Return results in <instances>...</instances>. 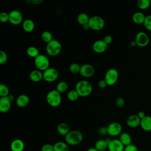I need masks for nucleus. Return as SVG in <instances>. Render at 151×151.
<instances>
[{
    "mask_svg": "<svg viewBox=\"0 0 151 151\" xmlns=\"http://www.w3.org/2000/svg\"><path fill=\"white\" fill-rule=\"evenodd\" d=\"M75 90L80 97H87L91 94L93 91V86L91 84L84 80L78 81L76 84Z\"/></svg>",
    "mask_w": 151,
    "mask_h": 151,
    "instance_id": "nucleus-1",
    "label": "nucleus"
},
{
    "mask_svg": "<svg viewBox=\"0 0 151 151\" xmlns=\"http://www.w3.org/2000/svg\"><path fill=\"white\" fill-rule=\"evenodd\" d=\"M83 139V134L81 132L77 130L70 131L65 136V143L70 146H76L80 144Z\"/></svg>",
    "mask_w": 151,
    "mask_h": 151,
    "instance_id": "nucleus-2",
    "label": "nucleus"
},
{
    "mask_svg": "<svg viewBox=\"0 0 151 151\" xmlns=\"http://www.w3.org/2000/svg\"><path fill=\"white\" fill-rule=\"evenodd\" d=\"M46 101L51 107H55L59 106L62 101V97L60 93L56 89L50 90L47 94Z\"/></svg>",
    "mask_w": 151,
    "mask_h": 151,
    "instance_id": "nucleus-3",
    "label": "nucleus"
},
{
    "mask_svg": "<svg viewBox=\"0 0 151 151\" xmlns=\"http://www.w3.org/2000/svg\"><path fill=\"white\" fill-rule=\"evenodd\" d=\"M46 52L51 56H56L58 55L62 50V45L61 42L55 39L47 44Z\"/></svg>",
    "mask_w": 151,
    "mask_h": 151,
    "instance_id": "nucleus-4",
    "label": "nucleus"
},
{
    "mask_svg": "<svg viewBox=\"0 0 151 151\" xmlns=\"http://www.w3.org/2000/svg\"><path fill=\"white\" fill-rule=\"evenodd\" d=\"M88 25L90 29L94 31L101 30L105 25V21L104 19L98 15H94L90 17Z\"/></svg>",
    "mask_w": 151,
    "mask_h": 151,
    "instance_id": "nucleus-5",
    "label": "nucleus"
},
{
    "mask_svg": "<svg viewBox=\"0 0 151 151\" xmlns=\"http://www.w3.org/2000/svg\"><path fill=\"white\" fill-rule=\"evenodd\" d=\"M34 64L37 69L44 71L49 68L50 60L46 55L40 54L34 58Z\"/></svg>",
    "mask_w": 151,
    "mask_h": 151,
    "instance_id": "nucleus-6",
    "label": "nucleus"
},
{
    "mask_svg": "<svg viewBox=\"0 0 151 151\" xmlns=\"http://www.w3.org/2000/svg\"><path fill=\"white\" fill-rule=\"evenodd\" d=\"M119 78L118 71L113 68L109 69L104 76V80L106 81L107 86H113L116 83Z\"/></svg>",
    "mask_w": 151,
    "mask_h": 151,
    "instance_id": "nucleus-7",
    "label": "nucleus"
},
{
    "mask_svg": "<svg viewBox=\"0 0 151 151\" xmlns=\"http://www.w3.org/2000/svg\"><path fill=\"white\" fill-rule=\"evenodd\" d=\"M58 72L54 68L49 67L43 71V80L47 82H54L58 77Z\"/></svg>",
    "mask_w": 151,
    "mask_h": 151,
    "instance_id": "nucleus-8",
    "label": "nucleus"
},
{
    "mask_svg": "<svg viewBox=\"0 0 151 151\" xmlns=\"http://www.w3.org/2000/svg\"><path fill=\"white\" fill-rule=\"evenodd\" d=\"M9 21L14 25H18L23 22V17L20 11L17 9H13L9 13Z\"/></svg>",
    "mask_w": 151,
    "mask_h": 151,
    "instance_id": "nucleus-9",
    "label": "nucleus"
},
{
    "mask_svg": "<svg viewBox=\"0 0 151 151\" xmlns=\"http://www.w3.org/2000/svg\"><path fill=\"white\" fill-rule=\"evenodd\" d=\"M149 41L148 35L143 31H139L136 35L135 41L137 46L140 47H145L149 44Z\"/></svg>",
    "mask_w": 151,
    "mask_h": 151,
    "instance_id": "nucleus-10",
    "label": "nucleus"
},
{
    "mask_svg": "<svg viewBox=\"0 0 151 151\" xmlns=\"http://www.w3.org/2000/svg\"><path fill=\"white\" fill-rule=\"evenodd\" d=\"M107 133L111 136H116L122 133V126L118 122H112L107 127Z\"/></svg>",
    "mask_w": 151,
    "mask_h": 151,
    "instance_id": "nucleus-11",
    "label": "nucleus"
},
{
    "mask_svg": "<svg viewBox=\"0 0 151 151\" xmlns=\"http://www.w3.org/2000/svg\"><path fill=\"white\" fill-rule=\"evenodd\" d=\"M95 72L94 67L90 64H84L81 65L80 74L83 77L89 78L92 77Z\"/></svg>",
    "mask_w": 151,
    "mask_h": 151,
    "instance_id": "nucleus-12",
    "label": "nucleus"
},
{
    "mask_svg": "<svg viewBox=\"0 0 151 151\" xmlns=\"http://www.w3.org/2000/svg\"><path fill=\"white\" fill-rule=\"evenodd\" d=\"M125 146L122 144L119 139L110 140L108 150L109 151H124Z\"/></svg>",
    "mask_w": 151,
    "mask_h": 151,
    "instance_id": "nucleus-13",
    "label": "nucleus"
},
{
    "mask_svg": "<svg viewBox=\"0 0 151 151\" xmlns=\"http://www.w3.org/2000/svg\"><path fill=\"white\" fill-rule=\"evenodd\" d=\"M107 45L103 40H99L93 42L92 48L97 53H103L107 49Z\"/></svg>",
    "mask_w": 151,
    "mask_h": 151,
    "instance_id": "nucleus-14",
    "label": "nucleus"
},
{
    "mask_svg": "<svg viewBox=\"0 0 151 151\" xmlns=\"http://www.w3.org/2000/svg\"><path fill=\"white\" fill-rule=\"evenodd\" d=\"M141 119L137 114H132L129 116L126 120L127 125L131 128H136L140 126Z\"/></svg>",
    "mask_w": 151,
    "mask_h": 151,
    "instance_id": "nucleus-15",
    "label": "nucleus"
},
{
    "mask_svg": "<svg viewBox=\"0 0 151 151\" xmlns=\"http://www.w3.org/2000/svg\"><path fill=\"white\" fill-rule=\"evenodd\" d=\"M11 107V101L7 97H0V111L2 113L8 112Z\"/></svg>",
    "mask_w": 151,
    "mask_h": 151,
    "instance_id": "nucleus-16",
    "label": "nucleus"
},
{
    "mask_svg": "<svg viewBox=\"0 0 151 151\" xmlns=\"http://www.w3.org/2000/svg\"><path fill=\"white\" fill-rule=\"evenodd\" d=\"M25 148V143L24 141L20 139H15L13 140L10 145L11 151H23Z\"/></svg>",
    "mask_w": 151,
    "mask_h": 151,
    "instance_id": "nucleus-17",
    "label": "nucleus"
},
{
    "mask_svg": "<svg viewBox=\"0 0 151 151\" xmlns=\"http://www.w3.org/2000/svg\"><path fill=\"white\" fill-rule=\"evenodd\" d=\"M29 103V97L25 94H20L16 99V104L19 107H25Z\"/></svg>",
    "mask_w": 151,
    "mask_h": 151,
    "instance_id": "nucleus-18",
    "label": "nucleus"
},
{
    "mask_svg": "<svg viewBox=\"0 0 151 151\" xmlns=\"http://www.w3.org/2000/svg\"><path fill=\"white\" fill-rule=\"evenodd\" d=\"M29 78L33 82H39L43 79V72L35 69L32 70L29 73Z\"/></svg>",
    "mask_w": 151,
    "mask_h": 151,
    "instance_id": "nucleus-19",
    "label": "nucleus"
},
{
    "mask_svg": "<svg viewBox=\"0 0 151 151\" xmlns=\"http://www.w3.org/2000/svg\"><path fill=\"white\" fill-rule=\"evenodd\" d=\"M110 140L106 139H100L96 142L94 144V147L99 151H104L108 149V145Z\"/></svg>",
    "mask_w": 151,
    "mask_h": 151,
    "instance_id": "nucleus-20",
    "label": "nucleus"
},
{
    "mask_svg": "<svg viewBox=\"0 0 151 151\" xmlns=\"http://www.w3.org/2000/svg\"><path fill=\"white\" fill-rule=\"evenodd\" d=\"M140 126L144 131H151V116H146L144 118L142 119Z\"/></svg>",
    "mask_w": 151,
    "mask_h": 151,
    "instance_id": "nucleus-21",
    "label": "nucleus"
},
{
    "mask_svg": "<svg viewBox=\"0 0 151 151\" xmlns=\"http://www.w3.org/2000/svg\"><path fill=\"white\" fill-rule=\"evenodd\" d=\"M132 21H133L134 23L140 25V24H143L144 21L146 18V15L142 12L137 11L134 12L132 15Z\"/></svg>",
    "mask_w": 151,
    "mask_h": 151,
    "instance_id": "nucleus-22",
    "label": "nucleus"
},
{
    "mask_svg": "<svg viewBox=\"0 0 151 151\" xmlns=\"http://www.w3.org/2000/svg\"><path fill=\"white\" fill-rule=\"evenodd\" d=\"M57 130L58 133L63 136H65L68 132H70V128L68 125L64 122H61L60 123H59L57 126Z\"/></svg>",
    "mask_w": 151,
    "mask_h": 151,
    "instance_id": "nucleus-23",
    "label": "nucleus"
},
{
    "mask_svg": "<svg viewBox=\"0 0 151 151\" xmlns=\"http://www.w3.org/2000/svg\"><path fill=\"white\" fill-rule=\"evenodd\" d=\"M22 28L27 32H32L35 28L34 22L31 19H26L22 22Z\"/></svg>",
    "mask_w": 151,
    "mask_h": 151,
    "instance_id": "nucleus-24",
    "label": "nucleus"
},
{
    "mask_svg": "<svg viewBox=\"0 0 151 151\" xmlns=\"http://www.w3.org/2000/svg\"><path fill=\"white\" fill-rule=\"evenodd\" d=\"M119 140L124 146H126L132 144V137H131V136L128 133H126V132L122 133L120 134Z\"/></svg>",
    "mask_w": 151,
    "mask_h": 151,
    "instance_id": "nucleus-25",
    "label": "nucleus"
},
{
    "mask_svg": "<svg viewBox=\"0 0 151 151\" xmlns=\"http://www.w3.org/2000/svg\"><path fill=\"white\" fill-rule=\"evenodd\" d=\"M54 151H70L68 145L63 142H57L53 145Z\"/></svg>",
    "mask_w": 151,
    "mask_h": 151,
    "instance_id": "nucleus-26",
    "label": "nucleus"
},
{
    "mask_svg": "<svg viewBox=\"0 0 151 151\" xmlns=\"http://www.w3.org/2000/svg\"><path fill=\"white\" fill-rule=\"evenodd\" d=\"M89 19H90L89 16L86 13H84V12L80 13L77 17V22H78V24H80L82 26L84 24H88Z\"/></svg>",
    "mask_w": 151,
    "mask_h": 151,
    "instance_id": "nucleus-27",
    "label": "nucleus"
},
{
    "mask_svg": "<svg viewBox=\"0 0 151 151\" xmlns=\"http://www.w3.org/2000/svg\"><path fill=\"white\" fill-rule=\"evenodd\" d=\"M26 52H27V54L28 56H29L31 57H32V58H34L40 54L38 49L37 47H34V46L28 47L27 49Z\"/></svg>",
    "mask_w": 151,
    "mask_h": 151,
    "instance_id": "nucleus-28",
    "label": "nucleus"
},
{
    "mask_svg": "<svg viewBox=\"0 0 151 151\" xmlns=\"http://www.w3.org/2000/svg\"><path fill=\"white\" fill-rule=\"evenodd\" d=\"M151 4V1L150 0H138L137 2V7L142 9L145 10L149 8Z\"/></svg>",
    "mask_w": 151,
    "mask_h": 151,
    "instance_id": "nucleus-29",
    "label": "nucleus"
},
{
    "mask_svg": "<svg viewBox=\"0 0 151 151\" xmlns=\"http://www.w3.org/2000/svg\"><path fill=\"white\" fill-rule=\"evenodd\" d=\"M41 40L47 44L53 40L52 34H51V32L48 31H43L41 34Z\"/></svg>",
    "mask_w": 151,
    "mask_h": 151,
    "instance_id": "nucleus-30",
    "label": "nucleus"
},
{
    "mask_svg": "<svg viewBox=\"0 0 151 151\" xmlns=\"http://www.w3.org/2000/svg\"><path fill=\"white\" fill-rule=\"evenodd\" d=\"M68 84L64 81H61L58 83L56 86V90L60 93L65 92L68 90Z\"/></svg>",
    "mask_w": 151,
    "mask_h": 151,
    "instance_id": "nucleus-31",
    "label": "nucleus"
},
{
    "mask_svg": "<svg viewBox=\"0 0 151 151\" xmlns=\"http://www.w3.org/2000/svg\"><path fill=\"white\" fill-rule=\"evenodd\" d=\"M79 97L80 96L78 93L75 89L70 90L67 93V99L71 101H74L77 100Z\"/></svg>",
    "mask_w": 151,
    "mask_h": 151,
    "instance_id": "nucleus-32",
    "label": "nucleus"
},
{
    "mask_svg": "<svg viewBox=\"0 0 151 151\" xmlns=\"http://www.w3.org/2000/svg\"><path fill=\"white\" fill-rule=\"evenodd\" d=\"M81 65H80L78 63H73L69 65V71L73 74L79 73L80 71Z\"/></svg>",
    "mask_w": 151,
    "mask_h": 151,
    "instance_id": "nucleus-33",
    "label": "nucleus"
},
{
    "mask_svg": "<svg viewBox=\"0 0 151 151\" xmlns=\"http://www.w3.org/2000/svg\"><path fill=\"white\" fill-rule=\"evenodd\" d=\"M9 88L4 84H0V96L1 97H7L9 94Z\"/></svg>",
    "mask_w": 151,
    "mask_h": 151,
    "instance_id": "nucleus-34",
    "label": "nucleus"
},
{
    "mask_svg": "<svg viewBox=\"0 0 151 151\" xmlns=\"http://www.w3.org/2000/svg\"><path fill=\"white\" fill-rule=\"evenodd\" d=\"M143 25L147 31H151V14L146 16Z\"/></svg>",
    "mask_w": 151,
    "mask_h": 151,
    "instance_id": "nucleus-35",
    "label": "nucleus"
},
{
    "mask_svg": "<svg viewBox=\"0 0 151 151\" xmlns=\"http://www.w3.org/2000/svg\"><path fill=\"white\" fill-rule=\"evenodd\" d=\"M8 60V55L3 50L0 51V64H5Z\"/></svg>",
    "mask_w": 151,
    "mask_h": 151,
    "instance_id": "nucleus-36",
    "label": "nucleus"
},
{
    "mask_svg": "<svg viewBox=\"0 0 151 151\" xmlns=\"http://www.w3.org/2000/svg\"><path fill=\"white\" fill-rule=\"evenodd\" d=\"M0 21L2 22H6L7 21H9V14L6 12H1Z\"/></svg>",
    "mask_w": 151,
    "mask_h": 151,
    "instance_id": "nucleus-37",
    "label": "nucleus"
},
{
    "mask_svg": "<svg viewBox=\"0 0 151 151\" xmlns=\"http://www.w3.org/2000/svg\"><path fill=\"white\" fill-rule=\"evenodd\" d=\"M116 104L118 107L122 108L124 106L125 104V101L123 97H118L116 98V101H115Z\"/></svg>",
    "mask_w": 151,
    "mask_h": 151,
    "instance_id": "nucleus-38",
    "label": "nucleus"
},
{
    "mask_svg": "<svg viewBox=\"0 0 151 151\" xmlns=\"http://www.w3.org/2000/svg\"><path fill=\"white\" fill-rule=\"evenodd\" d=\"M41 151H54V146L50 143H46L42 146Z\"/></svg>",
    "mask_w": 151,
    "mask_h": 151,
    "instance_id": "nucleus-39",
    "label": "nucleus"
},
{
    "mask_svg": "<svg viewBox=\"0 0 151 151\" xmlns=\"http://www.w3.org/2000/svg\"><path fill=\"white\" fill-rule=\"evenodd\" d=\"M124 151H139V149L136 145L133 144H130L128 146H125Z\"/></svg>",
    "mask_w": 151,
    "mask_h": 151,
    "instance_id": "nucleus-40",
    "label": "nucleus"
},
{
    "mask_svg": "<svg viewBox=\"0 0 151 151\" xmlns=\"http://www.w3.org/2000/svg\"><path fill=\"white\" fill-rule=\"evenodd\" d=\"M103 41L108 45V44H110L112 41H113V38L111 37V36L109 35H106L104 38H103Z\"/></svg>",
    "mask_w": 151,
    "mask_h": 151,
    "instance_id": "nucleus-41",
    "label": "nucleus"
},
{
    "mask_svg": "<svg viewBox=\"0 0 151 151\" xmlns=\"http://www.w3.org/2000/svg\"><path fill=\"white\" fill-rule=\"evenodd\" d=\"M107 86V84L104 79H102V80H100L98 83V86L101 88H105Z\"/></svg>",
    "mask_w": 151,
    "mask_h": 151,
    "instance_id": "nucleus-42",
    "label": "nucleus"
},
{
    "mask_svg": "<svg viewBox=\"0 0 151 151\" xmlns=\"http://www.w3.org/2000/svg\"><path fill=\"white\" fill-rule=\"evenodd\" d=\"M99 133L101 134V135H106L107 133V127H101L99 129Z\"/></svg>",
    "mask_w": 151,
    "mask_h": 151,
    "instance_id": "nucleus-43",
    "label": "nucleus"
},
{
    "mask_svg": "<svg viewBox=\"0 0 151 151\" xmlns=\"http://www.w3.org/2000/svg\"><path fill=\"white\" fill-rule=\"evenodd\" d=\"M137 115L138 116V117H139L140 119L144 118V117L146 116V114H145V111H139L137 113Z\"/></svg>",
    "mask_w": 151,
    "mask_h": 151,
    "instance_id": "nucleus-44",
    "label": "nucleus"
},
{
    "mask_svg": "<svg viewBox=\"0 0 151 151\" xmlns=\"http://www.w3.org/2000/svg\"><path fill=\"white\" fill-rule=\"evenodd\" d=\"M43 2V0H31V2L35 5H39Z\"/></svg>",
    "mask_w": 151,
    "mask_h": 151,
    "instance_id": "nucleus-45",
    "label": "nucleus"
},
{
    "mask_svg": "<svg viewBox=\"0 0 151 151\" xmlns=\"http://www.w3.org/2000/svg\"><path fill=\"white\" fill-rule=\"evenodd\" d=\"M83 29H84V30H88V29H90L88 24H86L83 25Z\"/></svg>",
    "mask_w": 151,
    "mask_h": 151,
    "instance_id": "nucleus-46",
    "label": "nucleus"
},
{
    "mask_svg": "<svg viewBox=\"0 0 151 151\" xmlns=\"http://www.w3.org/2000/svg\"><path fill=\"white\" fill-rule=\"evenodd\" d=\"M8 99L10 100V101H11V102L13 101L15 99V97H14V96L13 94H9V95L8 96Z\"/></svg>",
    "mask_w": 151,
    "mask_h": 151,
    "instance_id": "nucleus-47",
    "label": "nucleus"
},
{
    "mask_svg": "<svg viewBox=\"0 0 151 151\" xmlns=\"http://www.w3.org/2000/svg\"><path fill=\"white\" fill-rule=\"evenodd\" d=\"M130 46H131V47H134L135 46H136V45H137V44H136V42L135 40L132 41L130 42Z\"/></svg>",
    "mask_w": 151,
    "mask_h": 151,
    "instance_id": "nucleus-48",
    "label": "nucleus"
},
{
    "mask_svg": "<svg viewBox=\"0 0 151 151\" xmlns=\"http://www.w3.org/2000/svg\"><path fill=\"white\" fill-rule=\"evenodd\" d=\"M87 151H99L98 150H97L94 147H90L88 148Z\"/></svg>",
    "mask_w": 151,
    "mask_h": 151,
    "instance_id": "nucleus-49",
    "label": "nucleus"
},
{
    "mask_svg": "<svg viewBox=\"0 0 151 151\" xmlns=\"http://www.w3.org/2000/svg\"></svg>",
    "mask_w": 151,
    "mask_h": 151,
    "instance_id": "nucleus-50",
    "label": "nucleus"
}]
</instances>
